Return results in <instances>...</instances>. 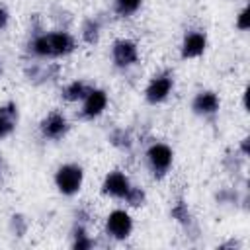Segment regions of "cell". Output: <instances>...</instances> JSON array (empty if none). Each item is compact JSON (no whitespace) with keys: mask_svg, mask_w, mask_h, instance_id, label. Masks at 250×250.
I'll list each match as a JSON object with an SVG mask.
<instances>
[{"mask_svg":"<svg viewBox=\"0 0 250 250\" xmlns=\"http://www.w3.org/2000/svg\"><path fill=\"white\" fill-rule=\"evenodd\" d=\"M55 184L64 195H72L82 186V168L76 164H64L55 174Z\"/></svg>","mask_w":250,"mask_h":250,"instance_id":"1","label":"cell"},{"mask_svg":"<svg viewBox=\"0 0 250 250\" xmlns=\"http://www.w3.org/2000/svg\"><path fill=\"white\" fill-rule=\"evenodd\" d=\"M146 158H148V164H150L152 172L158 174V176H164L168 172L170 164H172V150H170V146H166L162 143H156L148 148Z\"/></svg>","mask_w":250,"mask_h":250,"instance_id":"2","label":"cell"},{"mask_svg":"<svg viewBox=\"0 0 250 250\" xmlns=\"http://www.w3.org/2000/svg\"><path fill=\"white\" fill-rule=\"evenodd\" d=\"M105 229H107V234H111L113 238H127L133 230V221H131L129 213L117 209V211L109 213Z\"/></svg>","mask_w":250,"mask_h":250,"instance_id":"3","label":"cell"},{"mask_svg":"<svg viewBox=\"0 0 250 250\" xmlns=\"http://www.w3.org/2000/svg\"><path fill=\"white\" fill-rule=\"evenodd\" d=\"M129 180L123 172H109L104 180V186H102V191L105 195H111V197H125L127 191H129Z\"/></svg>","mask_w":250,"mask_h":250,"instance_id":"4","label":"cell"},{"mask_svg":"<svg viewBox=\"0 0 250 250\" xmlns=\"http://www.w3.org/2000/svg\"><path fill=\"white\" fill-rule=\"evenodd\" d=\"M137 45L133 41L121 39L113 45V61L117 66H131L137 61Z\"/></svg>","mask_w":250,"mask_h":250,"instance_id":"5","label":"cell"},{"mask_svg":"<svg viewBox=\"0 0 250 250\" xmlns=\"http://www.w3.org/2000/svg\"><path fill=\"white\" fill-rule=\"evenodd\" d=\"M107 105V96L104 90H90V94L84 98V107H82V113L86 117H96L100 115Z\"/></svg>","mask_w":250,"mask_h":250,"instance_id":"6","label":"cell"},{"mask_svg":"<svg viewBox=\"0 0 250 250\" xmlns=\"http://www.w3.org/2000/svg\"><path fill=\"white\" fill-rule=\"evenodd\" d=\"M45 39H47V45H49V55H66L74 49V41L68 33H62V31L47 33Z\"/></svg>","mask_w":250,"mask_h":250,"instance_id":"7","label":"cell"},{"mask_svg":"<svg viewBox=\"0 0 250 250\" xmlns=\"http://www.w3.org/2000/svg\"><path fill=\"white\" fill-rule=\"evenodd\" d=\"M66 129H68V123L61 113H51L41 123V131L49 139H61L66 133Z\"/></svg>","mask_w":250,"mask_h":250,"instance_id":"8","label":"cell"},{"mask_svg":"<svg viewBox=\"0 0 250 250\" xmlns=\"http://www.w3.org/2000/svg\"><path fill=\"white\" fill-rule=\"evenodd\" d=\"M170 90H172V78L170 76H158V78H154L148 84V88H146V100L150 104H158V102H162L170 94Z\"/></svg>","mask_w":250,"mask_h":250,"instance_id":"9","label":"cell"},{"mask_svg":"<svg viewBox=\"0 0 250 250\" xmlns=\"http://www.w3.org/2000/svg\"><path fill=\"white\" fill-rule=\"evenodd\" d=\"M205 35L199 33V31H193V33H188L186 39H184V45H182V57L184 59H193V57H199L203 51H205Z\"/></svg>","mask_w":250,"mask_h":250,"instance_id":"10","label":"cell"},{"mask_svg":"<svg viewBox=\"0 0 250 250\" xmlns=\"http://www.w3.org/2000/svg\"><path fill=\"white\" fill-rule=\"evenodd\" d=\"M193 109L199 115H213L219 109V98L213 92H201L193 100Z\"/></svg>","mask_w":250,"mask_h":250,"instance_id":"11","label":"cell"},{"mask_svg":"<svg viewBox=\"0 0 250 250\" xmlns=\"http://www.w3.org/2000/svg\"><path fill=\"white\" fill-rule=\"evenodd\" d=\"M16 119H18V109L14 104H6L0 107V139L6 137L8 133H12Z\"/></svg>","mask_w":250,"mask_h":250,"instance_id":"12","label":"cell"},{"mask_svg":"<svg viewBox=\"0 0 250 250\" xmlns=\"http://www.w3.org/2000/svg\"><path fill=\"white\" fill-rule=\"evenodd\" d=\"M90 86L86 84V82H72V84H68L64 90H62V98L64 100H68V102H76V100H84L88 94H90Z\"/></svg>","mask_w":250,"mask_h":250,"instance_id":"13","label":"cell"},{"mask_svg":"<svg viewBox=\"0 0 250 250\" xmlns=\"http://www.w3.org/2000/svg\"><path fill=\"white\" fill-rule=\"evenodd\" d=\"M141 0H115V12L121 16H131L139 10Z\"/></svg>","mask_w":250,"mask_h":250,"instance_id":"14","label":"cell"},{"mask_svg":"<svg viewBox=\"0 0 250 250\" xmlns=\"http://www.w3.org/2000/svg\"><path fill=\"white\" fill-rule=\"evenodd\" d=\"M125 199H127V203H129V205L139 207V205H143V201H145V191H143L141 188H129V191H127Z\"/></svg>","mask_w":250,"mask_h":250,"instance_id":"15","label":"cell"},{"mask_svg":"<svg viewBox=\"0 0 250 250\" xmlns=\"http://www.w3.org/2000/svg\"><path fill=\"white\" fill-rule=\"evenodd\" d=\"M90 246H92V240L86 236L84 229H82V227H78V229L74 230V248L84 250V248H90Z\"/></svg>","mask_w":250,"mask_h":250,"instance_id":"16","label":"cell"},{"mask_svg":"<svg viewBox=\"0 0 250 250\" xmlns=\"http://www.w3.org/2000/svg\"><path fill=\"white\" fill-rule=\"evenodd\" d=\"M98 29H100V27H98V23H96V21H88V23L84 25V33H82V35H84V39H86L88 43H94V41H96V37H98Z\"/></svg>","mask_w":250,"mask_h":250,"instance_id":"17","label":"cell"},{"mask_svg":"<svg viewBox=\"0 0 250 250\" xmlns=\"http://www.w3.org/2000/svg\"><path fill=\"white\" fill-rule=\"evenodd\" d=\"M172 215H174L178 221H182V223H189V211H188L186 203H182V201L172 209Z\"/></svg>","mask_w":250,"mask_h":250,"instance_id":"18","label":"cell"},{"mask_svg":"<svg viewBox=\"0 0 250 250\" xmlns=\"http://www.w3.org/2000/svg\"><path fill=\"white\" fill-rule=\"evenodd\" d=\"M236 25L240 27V29H248V25H250V16H248V10L244 8L242 12H240V16H238V21H236Z\"/></svg>","mask_w":250,"mask_h":250,"instance_id":"19","label":"cell"},{"mask_svg":"<svg viewBox=\"0 0 250 250\" xmlns=\"http://www.w3.org/2000/svg\"><path fill=\"white\" fill-rule=\"evenodd\" d=\"M6 23H8V12L0 6V29H4V27H6Z\"/></svg>","mask_w":250,"mask_h":250,"instance_id":"20","label":"cell"},{"mask_svg":"<svg viewBox=\"0 0 250 250\" xmlns=\"http://www.w3.org/2000/svg\"><path fill=\"white\" fill-rule=\"evenodd\" d=\"M242 152L248 154V139H244V143H242Z\"/></svg>","mask_w":250,"mask_h":250,"instance_id":"21","label":"cell"},{"mask_svg":"<svg viewBox=\"0 0 250 250\" xmlns=\"http://www.w3.org/2000/svg\"><path fill=\"white\" fill-rule=\"evenodd\" d=\"M0 72H2V66H0Z\"/></svg>","mask_w":250,"mask_h":250,"instance_id":"22","label":"cell"},{"mask_svg":"<svg viewBox=\"0 0 250 250\" xmlns=\"http://www.w3.org/2000/svg\"><path fill=\"white\" fill-rule=\"evenodd\" d=\"M0 166H2V162H0Z\"/></svg>","mask_w":250,"mask_h":250,"instance_id":"23","label":"cell"}]
</instances>
